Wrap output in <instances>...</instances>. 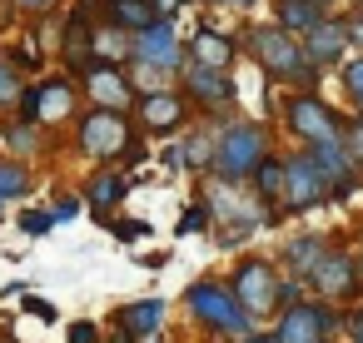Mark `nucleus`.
Wrapping results in <instances>:
<instances>
[{
    "label": "nucleus",
    "instance_id": "1",
    "mask_svg": "<svg viewBox=\"0 0 363 343\" xmlns=\"http://www.w3.org/2000/svg\"><path fill=\"white\" fill-rule=\"evenodd\" d=\"M65 140H70V154L80 164H90V169H125V174H135L155 154V145L135 130V120L125 110H95V105H85L65 125Z\"/></svg>",
    "mask_w": 363,
    "mask_h": 343
},
{
    "label": "nucleus",
    "instance_id": "2",
    "mask_svg": "<svg viewBox=\"0 0 363 343\" xmlns=\"http://www.w3.org/2000/svg\"><path fill=\"white\" fill-rule=\"evenodd\" d=\"M234 40H239V55H249V60L264 70V80L279 85L284 95H294V90H318L323 75L303 60L298 35L279 30L274 21H249V26H239Z\"/></svg>",
    "mask_w": 363,
    "mask_h": 343
},
{
    "label": "nucleus",
    "instance_id": "3",
    "mask_svg": "<svg viewBox=\"0 0 363 343\" xmlns=\"http://www.w3.org/2000/svg\"><path fill=\"white\" fill-rule=\"evenodd\" d=\"M214 130V159H209V179H224V184H244L259 159H269L279 150V135L269 120H254V115H219L209 120Z\"/></svg>",
    "mask_w": 363,
    "mask_h": 343
},
{
    "label": "nucleus",
    "instance_id": "4",
    "mask_svg": "<svg viewBox=\"0 0 363 343\" xmlns=\"http://www.w3.org/2000/svg\"><path fill=\"white\" fill-rule=\"evenodd\" d=\"M179 308H184V318H189L204 338H214V343H239L249 328H259V323L239 308V298L229 293L224 274H199V279H189L184 293H179Z\"/></svg>",
    "mask_w": 363,
    "mask_h": 343
},
{
    "label": "nucleus",
    "instance_id": "5",
    "mask_svg": "<svg viewBox=\"0 0 363 343\" xmlns=\"http://www.w3.org/2000/svg\"><path fill=\"white\" fill-rule=\"evenodd\" d=\"M348 125V110L328 105L318 90H294L279 100V130L303 150V145H318V140H338Z\"/></svg>",
    "mask_w": 363,
    "mask_h": 343
},
{
    "label": "nucleus",
    "instance_id": "6",
    "mask_svg": "<svg viewBox=\"0 0 363 343\" xmlns=\"http://www.w3.org/2000/svg\"><path fill=\"white\" fill-rule=\"evenodd\" d=\"M279 264L269 259V254H239L234 259V269L224 274V283H229V293L239 298V308L254 318V323H269L274 318V288H279Z\"/></svg>",
    "mask_w": 363,
    "mask_h": 343
},
{
    "label": "nucleus",
    "instance_id": "7",
    "mask_svg": "<svg viewBox=\"0 0 363 343\" xmlns=\"http://www.w3.org/2000/svg\"><path fill=\"white\" fill-rule=\"evenodd\" d=\"M338 323H343V308L338 303L298 298V303L279 308L264 328L274 333V343H338Z\"/></svg>",
    "mask_w": 363,
    "mask_h": 343
},
{
    "label": "nucleus",
    "instance_id": "8",
    "mask_svg": "<svg viewBox=\"0 0 363 343\" xmlns=\"http://www.w3.org/2000/svg\"><path fill=\"white\" fill-rule=\"evenodd\" d=\"M174 90L184 95V105L194 110V120H219V115H234L239 105V80L234 70H204V65H179L174 75Z\"/></svg>",
    "mask_w": 363,
    "mask_h": 343
},
{
    "label": "nucleus",
    "instance_id": "9",
    "mask_svg": "<svg viewBox=\"0 0 363 343\" xmlns=\"http://www.w3.org/2000/svg\"><path fill=\"white\" fill-rule=\"evenodd\" d=\"M279 164H284V184H279V204H274L279 224L303 219V214L328 204V189H323V179H318V169L303 150H279Z\"/></svg>",
    "mask_w": 363,
    "mask_h": 343
},
{
    "label": "nucleus",
    "instance_id": "10",
    "mask_svg": "<svg viewBox=\"0 0 363 343\" xmlns=\"http://www.w3.org/2000/svg\"><path fill=\"white\" fill-rule=\"evenodd\" d=\"M303 288H308V298H323V303H358L363 298V283H358V269H353V249L343 244V239H333L323 254H318V264L303 274Z\"/></svg>",
    "mask_w": 363,
    "mask_h": 343
},
{
    "label": "nucleus",
    "instance_id": "11",
    "mask_svg": "<svg viewBox=\"0 0 363 343\" xmlns=\"http://www.w3.org/2000/svg\"><path fill=\"white\" fill-rule=\"evenodd\" d=\"M130 120H135V130L155 145V140H174V135H184V130L194 125V110L184 105L179 90H155V95H135Z\"/></svg>",
    "mask_w": 363,
    "mask_h": 343
},
{
    "label": "nucleus",
    "instance_id": "12",
    "mask_svg": "<svg viewBox=\"0 0 363 343\" xmlns=\"http://www.w3.org/2000/svg\"><path fill=\"white\" fill-rule=\"evenodd\" d=\"M209 204V219L214 224H244V229H274L279 219L249 194V184H224V179H204V194Z\"/></svg>",
    "mask_w": 363,
    "mask_h": 343
},
{
    "label": "nucleus",
    "instance_id": "13",
    "mask_svg": "<svg viewBox=\"0 0 363 343\" xmlns=\"http://www.w3.org/2000/svg\"><path fill=\"white\" fill-rule=\"evenodd\" d=\"M130 65H155V70L179 75V65H184V35H179V21L155 16L145 30H135V35H130Z\"/></svg>",
    "mask_w": 363,
    "mask_h": 343
},
{
    "label": "nucleus",
    "instance_id": "14",
    "mask_svg": "<svg viewBox=\"0 0 363 343\" xmlns=\"http://www.w3.org/2000/svg\"><path fill=\"white\" fill-rule=\"evenodd\" d=\"M303 154L313 159V169H318V179H323V189H328V204L353 199V194L363 189V169L353 164V154L343 150V140H318V145H303Z\"/></svg>",
    "mask_w": 363,
    "mask_h": 343
},
{
    "label": "nucleus",
    "instance_id": "15",
    "mask_svg": "<svg viewBox=\"0 0 363 343\" xmlns=\"http://www.w3.org/2000/svg\"><path fill=\"white\" fill-rule=\"evenodd\" d=\"M75 90H80V100H90L95 110H125L130 115V105H135V90H130V75L120 70V65H100V60H85L75 75Z\"/></svg>",
    "mask_w": 363,
    "mask_h": 343
},
{
    "label": "nucleus",
    "instance_id": "16",
    "mask_svg": "<svg viewBox=\"0 0 363 343\" xmlns=\"http://www.w3.org/2000/svg\"><path fill=\"white\" fill-rule=\"evenodd\" d=\"M85 110V100H80V90H75V80L65 75V70H50V75H40L35 80V125L40 130H65L75 115Z\"/></svg>",
    "mask_w": 363,
    "mask_h": 343
},
{
    "label": "nucleus",
    "instance_id": "17",
    "mask_svg": "<svg viewBox=\"0 0 363 343\" xmlns=\"http://www.w3.org/2000/svg\"><path fill=\"white\" fill-rule=\"evenodd\" d=\"M135 194V179L125 174V169H90L85 179H80V209L95 219V224H105L110 214H120L125 209V199Z\"/></svg>",
    "mask_w": 363,
    "mask_h": 343
},
{
    "label": "nucleus",
    "instance_id": "18",
    "mask_svg": "<svg viewBox=\"0 0 363 343\" xmlns=\"http://www.w3.org/2000/svg\"><path fill=\"white\" fill-rule=\"evenodd\" d=\"M298 50H303V60L318 70V75H328V70H338L353 50H348V35H343V26H338V16H323L308 35H298Z\"/></svg>",
    "mask_w": 363,
    "mask_h": 343
},
{
    "label": "nucleus",
    "instance_id": "19",
    "mask_svg": "<svg viewBox=\"0 0 363 343\" xmlns=\"http://www.w3.org/2000/svg\"><path fill=\"white\" fill-rule=\"evenodd\" d=\"M184 60H189V65H204V70H234L239 40H234V30H219V26L204 21L199 30L184 35Z\"/></svg>",
    "mask_w": 363,
    "mask_h": 343
},
{
    "label": "nucleus",
    "instance_id": "20",
    "mask_svg": "<svg viewBox=\"0 0 363 343\" xmlns=\"http://www.w3.org/2000/svg\"><path fill=\"white\" fill-rule=\"evenodd\" d=\"M164 323H169V298H135V303H120V308L110 313V328L125 333L130 343L160 338Z\"/></svg>",
    "mask_w": 363,
    "mask_h": 343
},
{
    "label": "nucleus",
    "instance_id": "21",
    "mask_svg": "<svg viewBox=\"0 0 363 343\" xmlns=\"http://www.w3.org/2000/svg\"><path fill=\"white\" fill-rule=\"evenodd\" d=\"M90 26H95L90 0H75V6L65 11V30H60V70L65 75H75L90 60Z\"/></svg>",
    "mask_w": 363,
    "mask_h": 343
},
{
    "label": "nucleus",
    "instance_id": "22",
    "mask_svg": "<svg viewBox=\"0 0 363 343\" xmlns=\"http://www.w3.org/2000/svg\"><path fill=\"white\" fill-rule=\"evenodd\" d=\"M55 150V135L40 130V125H26V120H0V154H11V159H45Z\"/></svg>",
    "mask_w": 363,
    "mask_h": 343
},
{
    "label": "nucleus",
    "instance_id": "23",
    "mask_svg": "<svg viewBox=\"0 0 363 343\" xmlns=\"http://www.w3.org/2000/svg\"><path fill=\"white\" fill-rule=\"evenodd\" d=\"M328 244H333L328 234H308V229H303V234H289V239H284V244H279L269 259L279 264V274H289V279H303V274L318 264V254H323Z\"/></svg>",
    "mask_w": 363,
    "mask_h": 343
},
{
    "label": "nucleus",
    "instance_id": "24",
    "mask_svg": "<svg viewBox=\"0 0 363 343\" xmlns=\"http://www.w3.org/2000/svg\"><path fill=\"white\" fill-rule=\"evenodd\" d=\"M174 145H179L184 174H194V179H209V159H214V130H209V120H194L184 135H174Z\"/></svg>",
    "mask_w": 363,
    "mask_h": 343
},
{
    "label": "nucleus",
    "instance_id": "25",
    "mask_svg": "<svg viewBox=\"0 0 363 343\" xmlns=\"http://www.w3.org/2000/svg\"><path fill=\"white\" fill-rule=\"evenodd\" d=\"M95 11H100L105 26H115V30H125V35H135V30H145V26L155 21L150 0H95Z\"/></svg>",
    "mask_w": 363,
    "mask_h": 343
},
{
    "label": "nucleus",
    "instance_id": "26",
    "mask_svg": "<svg viewBox=\"0 0 363 343\" xmlns=\"http://www.w3.org/2000/svg\"><path fill=\"white\" fill-rule=\"evenodd\" d=\"M328 11L318 6V0H274V26L289 30V35H308Z\"/></svg>",
    "mask_w": 363,
    "mask_h": 343
},
{
    "label": "nucleus",
    "instance_id": "27",
    "mask_svg": "<svg viewBox=\"0 0 363 343\" xmlns=\"http://www.w3.org/2000/svg\"><path fill=\"white\" fill-rule=\"evenodd\" d=\"M90 60L125 70V65H130V35L115 30V26H105V21H95V26H90Z\"/></svg>",
    "mask_w": 363,
    "mask_h": 343
},
{
    "label": "nucleus",
    "instance_id": "28",
    "mask_svg": "<svg viewBox=\"0 0 363 343\" xmlns=\"http://www.w3.org/2000/svg\"><path fill=\"white\" fill-rule=\"evenodd\" d=\"M35 194V164H26V159H11V154H0V204H21V199H30Z\"/></svg>",
    "mask_w": 363,
    "mask_h": 343
},
{
    "label": "nucleus",
    "instance_id": "29",
    "mask_svg": "<svg viewBox=\"0 0 363 343\" xmlns=\"http://www.w3.org/2000/svg\"><path fill=\"white\" fill-rule=\"evenodd\" d=\"M244 184H249V194H254V199H259V204H264V209L274 214V204H279V184H284V164H279V150H274L269 159H259V169H254V174H249ZM274 219H279V214H274Z\"/></svg>",
    "mask_w": 363,
    "mask_h": 343
},
{
    "label": "nucleus",
    "instance_id": "30",
    "mask_svg": "<svg viewBox=\"0 0 363 343\" xmlns=\"http://www.w3.org/2000/svg\"><path fill=\"white\" fill-rule=\"evenodd\" d=\"M333 75H338V90H343L348 110H353V105H363V50H353V55H348Z\"/></svg>",
    "mask_w": 363,
    "mask_h": 343
},
{
    "label": "nucleus",
    "instance_id": "31",
    "mask_svg": "<svg viewBox=\"0 0 363 343\" xmlns=\"http://www.w3.org/2000/svg\"><path fill=\"white\" fill-rule=\"evenodd\" d=\"M125 75H130V90H135V95L174 90V75H169V70H155V65H125Z\"/></svg>",
    "mask_w": 363,
    "mask_h": 343
},
{
    "label": "nucleus",
    "instance_id": "32",
    "mask_svg": "<svg viewBox=\"0 0 363 343\" xmlns=\"http://www.w3.org/2000/svg\"><path fill=\"white\" fill-rule=\"evenodd\" d=\"M16 229H21L26 239H45V234H50V229H60V224L50 219V209H45V204H26V209L16 214Z\"/></svg>",
    "mask_w": 363,
    "mask_h": 343
},
{
    "label": "nucleus",
    "instance_id": "33",
    "mask_svg": "<svg viewBox=\"0 0 363 343\" xmlns=\"http://www.w3.org/2000/svg\"><path fill=\"white\" fill-rule=\"evenodd\" d=\"M105 229H110L120 244H145V239L155 234V224H150V219H130V214H110V219H105Z\"/></svg>",
    "mask_w": 363,
    "mask_h": 343
},
{
    "label": "nucleus",
    "instance_id": "34",
    "mask_svg": "<svg viewBox=\"0 0 363 343\" xmlns=\"http://www.w3.org/2000/svg\"><path fill=\"white\" fill-rule=\"evenodd\" d=\"M21 70L6 60V50H0V120H11V110H16V95H21Z\"/></svg>",
    "mask_w": 363,
    "mask_h": 343
},
{
    "label": "nucleus",
    "instance_id": "35",
    "mask_svg": "<svg viewBox=\"0 0 363 343\" xmlns=\"http://www.w3.org/2000/svg\"><path fill=\"white\" fill-rule=\"evenodd\" d=\"M209 224H214V219H209V204H204V199H189V204H184V214H179V224H174V234H179V239H189V234H204Z\"/></svg>",
    "mask_w": 363,
    "mask_h": 343
},
{
    "label": "nucleus",
    "instance_id": "36",
    "mask_svg": "<svg viewBox=\"0 0 363 343\" xmlns=\"http://www.w3.org/2000/svg\"><path fill=\"white\" fill-rule=\"evenodd\" d=\"M214 229V249H224V254H234V249H244L259 229H244V224H209Z\"/></svg>",
    "mask_w": 363,
    "mask_h": 343
},
{
    "label": "nucleus",
    "instance_id": "37",
    "mask_svg": "<svg viewBox=\"0 0 363 343\" xmlns=\"http://www.w3.org/2000/svg\"><path fill=\"white\" fill-rule=\"evenodd\" d=\"M65 343H105V328L95 318H70L65 323Z\"/></svg>",
    "mask_w": 363,
    "mask_h": 343
},
{
    "label": "nucleus",
    "instance_id": "38",
    "mask_svg": "<svg viewBox=\"0 0 363 343\" xmlns=\"http://www.w3.org/2000/svg\"><path fill=\"white\" fill-rule=\"evenodd\" d=\"M45 209H50V219H55V224H70V219H80V214H85L75 194H55V199H50Z\"/></svg>",
    "mask_w": 363,
    "mask_h": 343
},
{
    "label": "nucleus",
    "instance_id": "39",
    "mask_svg": "<svg viewBox=\"0 0 363 343\" xmlns=\"http://www.w3.org/2000/svg\"><path fill=\"white\" fill-rule=\"evenodd\" d=\"M338 26H343V35H348V50H353V45L363 50V6H353V11H338Z\"/></svg>",
    "mask_w": 363,
    "mask_h": 343
},
{
    "label": "nucleus",
    "instance_id": "40",
    "mask_svg": "<svg viewBox=\"0 0 363 343\" xmlns=\"http://www.w3.org/2000/svg\"><path fill=\"white\" fill-rule=\"evenodd\" d=\"M338 338H348V343H363V298H358L353 308H343V323H338Z\"/></svg>",
    "mask_w": 363,
    "mask_h": 343
},
{
    "label": "nucleus",
    "instance_id": "41",
    "mask_svg": "<svg viewBox=\"0 0 363 343\" xmlns=\"http://www.w3.org/2000/svg\"><path fill=\"white\" fill-rule=\"evenodd\" d=\"M338 140H343V150L353 154V164L363 169V120H353V115H348V125H343V135H338Z\"/></svg>",
    "mask_w": 363,
    "mask_h": 343
},
{
    "label": "nucleus",
    "instance_id": "42",
    "mask_svg": "<svg viewBox=\"0 0 363 343\" xmlns=\"http://www.w3.org/2000/svg\"><path fill=\"white\" fill-rule=\"evenodd\" d=\"M21 303H26V313H30V318H40V323H60V308H55L50 298H40V293H26Z\"/></svg>",
    "mask_w": 363,
    "mask_h": 343
},
{
    "label": "nucleus",
    "instance_id": "43",
    "mask_svg": "<svg viewBox=\"0 0 363 343\" xmlns=\"http://www.w3.org/2000/svg\"><path fill=\"white\" fill-rule=\"evenodd\" d=\"M150 159H160L164 174H184V159H179V145H174V140H164V150H155Z\"/></svg>",
    "mask_w": 363,
    "mask_h": 343
},
{
    "label": "nucleus",
    "instance_id": "44",
    "mask_svg": "<svg viewBox=\"0 0 363 343\" xmlns=\"http://www.w3.org/2000/svg\"><path fill=\"white\" fill-rule=\"evenodd\" d=\"M11 6H16V16H30V21H40V16H50V11L60 6V0H11Z\"/></svg>",
    "mask_w": 363,
    "mask_h": 343
},
{
    "label": "nucleus",
    "instance_id": "45",
    "mask_svg": "<svg viewBox=\"0 0 363 343\" xmlns=\"http://www.w3.org/2000/svg\"><path fill=\"white\" fill-rule=\"evenodd\" d=\"M189 6V0H150V11L155 16H164V21H179V11Z\"/></svg>",
    "mask_w": 363,
    "mask_h": 343
},
{
    "label": "nucleus",
    "instance_id": "46",
    "mask_svg": "<svg viewBox=\"0 0 363 343\" xmlns=\"http://www.w3.org/2000/svg\"><path fill=\"white\" fill-rule=\"evenodd\" d=\"M11 21H16V6H11V0H0V35H11Z\"/></svg>",
    "mask_w": 363,
    "mask_h": 343
},
{
    "label": "nucleus",
    "instance_id": "47",
    "mask_svg": "<svg viewBox=\"0 0 363 343\" xmlns=\"http://www.w3.org/2000/svg\"><path fill=\"white\" fill-rule=\"evenodd\" d=\"M239 343H274V333H269V328H264V323H259V328H249V333H244V338H239Z\"/></svg>",
    "mask_w": 363,
    "mask_h": 343
},
{
    "label": "nucleus",
    "instance_id": "48",
    "mask_svg": "<svg viewBox=\"0 0 363 343\" xmlns=\"http://www.w3.org/2000/svg\"><path fill=\"white\" fill-rule=\"evenodd\" d=\"M26 293H30V288H26V283H21V279H11V283H6V288H0V298H26Z\"/></svg>",
    "mask_w": 363,
    "mask_h": 343
},
{
    "label": "nucleus",
    "instance_id": "49",
    "mask_svg": "<svg viewBox=\"0 0 363 343\" xmlns=\"http://www.w3.org/2000/svg\"><path fill=\"white\" fill-rule=\"evenodd\" d=\"M353 269H358V283H363V249H353Z\"/></svg>",
    "mask_w": 363,
    "mask_h": 343
},
{
    "label": "nucleus",
    "instance_id": "50",
    "mask_svg": "<svg viewBox=\"0 0 363 343\" xmlns=\"http://www.w3.org/2000/svg\"><path fill=\"white\" fill-rule=\"evenodd\" d=\"M259 6V0H234V11H254Z\"/></svg>",
    "mask_w": 363,
    "mask_h": 343
},
{
    "label": "nucleus",
    "instance_id": "51",
    "mask_svg": "<svg viewBox=\"0 0 363 343\" xmlns=\"http://www.w3.org/2000/svg\"><path fill=\"white\" fill-rule=\"evenodd\" d=\"M318 6H323V11H328V16H333V11H338V6H343V0H318Z\"/></svg>",
    "mask_w": 363,
    "mask_h": 343
},
{
    "label": "nucleus",
    "instance_id": "52",
    "mask_svg": "<svg viewBox=\"0 0 363 343\" xmlns=\"http://www.w3.org/2000/svg\"><path fill=\"white\" fill-rule=\"evenodd\" d=\"M204 6H229V11H234V0H204Z\"/></svg>",
    "mask_w": 363,
    "mask_h": 343
},
{
    "label": "nucleus",
    "instance_id": "53",
    "mask_svg": "<svg viewBox=\"0 0 363 343\" xmlns=\"http://www.w3.org/2000/svg\"><path fill=\"white\" fill-rule=\"evenodd\" d=\"M358 229H363V224H358ZM358 249H363V234H358Z\"/></svg>",
    "mask_w": 363,
    "mask_h": 343
},
{
    "label": "nucleus",
    "instance_id": "54",
    "mask_svg": "<svg viewBox=\"0 0 363 343\" xmlns=\"http://www.w3.org/2000/svg\"><path fill=\"white\" fill-rule=\"evenodd\" d=\"M0 219H6V204H0Z\"/></svg>",
    "mask_w": 363,
    "mask_h": 343
},
{
    "label": "nucleus",
    "instance_id": "55",
    "mask_svg": "<svg viewBox=\"0 0 363 343\" xmlns=\"http://www.w3.org/2000/svg\"><path fill=\"white\" fill-rule=\"evenodd\" d=\"M150 343H164V338H150Z\"/></svg>",
    "mask_w": 363,
    "mask_h": 343
},
{
    "label": "nucleus",
    "instance_id": "56",
    "mask_svg": "<svg viewBox=\"0 0 363 343\" xmlns=\"http://www.w3.org/2000/svg\"><path fill=\"white\" fill-rule=\"evenodd\" d=\"M353 6H363V0H353Z\"/></svg>",
    "mask_w": 363,
    "mask_h": 343
}]
</instances>
